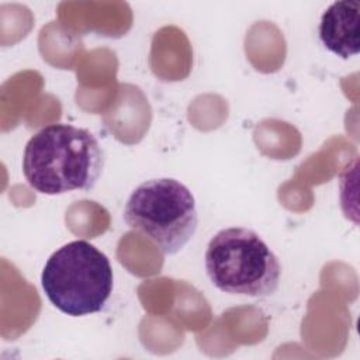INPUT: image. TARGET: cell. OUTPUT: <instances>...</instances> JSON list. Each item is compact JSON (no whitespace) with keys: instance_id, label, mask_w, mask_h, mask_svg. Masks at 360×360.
Here are the masks:
<instances>
[{"instance_id":"6da1fadb","label":"cell","mask_w":360,"mask_h":360,"mask_svg":"<svg viewBox=\"0 0 360 360\" xmlns=\"http://www.w3.org/2000/svg\"><path fill=\"white\" fill-rule=\"evenodd\" d=\"M104 167L97 138L86 128L51 124L34 134L22 155V173L38 193L56 195L93 188Z\"/></svg>"},{"instance_id":"7a4b0ae2","label":"cell","mask_w":360,"mask_h":360,"mask_svg":"<svg viewBox=\"0 0 360 360\" xmlns=\"http://www.w3.org/2000/svg\"><path fill=\"white\" fill-rule=\"evenodd\" d=\"M41 284L48 300L60 312L84 316L104 308L112 292L114 274L101 250L77 239L49 256L41 273Z\"/></svg>"},{"instance_id":"3957f363","label":"cell","mask_w":360,"mask_h":360,"mask_svg":"<svg viewBox=\"0 0 360 360\" xmlns=\"http://www.w3.org/2000/svg\"><path fill=\"white\" fill-rule=\"evenodd\" d=\"M205 273L222 292L269 297L280 284L281 266L269 245L249 228L218 231L204 255Z\"/></svg>"},{"instance_id":"277c9868","label":"cell","mask_w":360,"mask_h":360,"mask_svg":"<svg viewBox=\"0 0 360 360\" xmlns=\"http://www.w3.org/2000/svg\"><path fill=\"white\" fill-rule=\"evenodd\" d=\"M124 221L170 256L191 240L198 214L188 187L176 179L162 177L146 180L131 193L124 207Z\"/></svg>"},{"instance_id":"5b68a950","label":"cell","mask_w":360,"mask_h":360,"mask_svg":"<svg viewBox=\"0 0 360 360\" xmlns=\"http://www.w3.org/2000/svg\"><path fill=\"white\" fill-rule=\"evenodd\" d=\"M360 3L335 1L321 17L319 39L322 45L342 59H349L360 49Z\"/></svg>"}]
</instances>
